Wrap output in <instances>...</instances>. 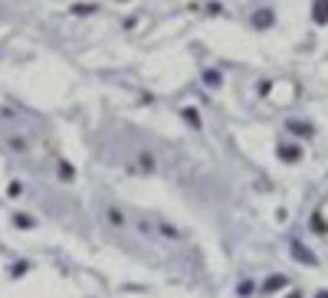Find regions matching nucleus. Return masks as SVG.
<instances>
[{"label":"nucleus","instance_id":"obj_5","mask_svg":"<svg viewBox=\"0 0 328 298\" xmlns=\"http://www.w3.org/2000/svg\"><path fill=\"white\" fill-rule=\"evenodd\" d=\"M220 82H223V76H220L217 69H207V72H203V85H207V89H217Z\"/></svg>","mask_w":328,"mask_h":298},{"label":"nucleus","instance_id":"obj_3","mask_svg":"<svg viewBox=\"0 0 328 298\" xmlns=\"http://www.w3.org/2000/svg\"><path fill=\"white\" fill-rule=\"evenodd\" d=\"M292 256H296V259H302V262H305V266H318V259H315V252H308V249L302 246V242H292Z\"/></svg>","mask_w":328,"mask_h":298},{"label":"nucleus","instance_id":"obj_11","mask_svg":"<svg viewBox=\"0 0 328 298\" xmlns=\"http://www.w3.org/2000/svg\"><path fill=\"white\" fill-rule=\"evenodd\" d=\"M59 174H63V177H73V167H69L66 161H63V164H59Z\"/></svg>","mask_w":328,"mask_h":298},{"label":"nucleus","instance_id":"obj_12","mask_svg":"<svg viewBox=\"0 0 328 298\" xmlns=\"http://www.w3.org/2000/svg\"><path fill=\"white\" fill-rule=\"evenodd\" d=\"M286 298H302V292H289V295H286Z\"/></svg>","mask_w":328,"mask_h":298},{"label":"nucleus","instance_id":"obj_4","mask_svg":"<svg viewBox=\"0 0 328 298\" xmlns=\"http://www.w3.org/2000/svg\"><path fill=\"white\" fill-rule=\"evenodd\" d=\"M312 20H315L318 26L328 23V0H315V4H312Z\"/></svg>","mask_w":328,"mask_h":298},{"label":"nucleus","instance_id":"obj_7","mask_svg":"<svg viewBox=\"0 0 328 298\" xmlns=\"http://www.w3.org/2000/svg\"><path fill=\"white\" fill-rule=\"evenodd\" d=\"M289 131H292V134H302V138H308V134H312V125H305V121H302V125H299V121H289Z\"/></svg>","mask_w":328,"mask_h":298},{"label":"nucleus","instance_id":"obj_10","mask_svg":"<svg viewBox=\"0 0 328 298\" xmlns=\"http://www.w3.org/2000/svg\"><path fill=\"white\" fill-rule=\"evenodd\" d=\"M73 13H79V16H82V13H95V4H76Z\"/></svg>","mask_w":328,"mask_h":298},{"label":"nucleus","instance_id":"obj_2","mask_svg":"<svg viewBox=\"0 0 328 298\" xmlns=\"http://www.w3.org/2000/svg\"><path fill=\"white\" fill-rule=\"evenodd\" d=\"M289 285V278L286 275H269V278H266V282H263V292H269V295H276V292H282V288H286Z\"/></svg>","mask_w":328,"mask_h":298},{"label":"nucleus","instance_id":"obj_1","mask_svg":"<svg viewBox=\"0 0 328 298\" xmlns=\"http://www.w3.org/2000/svg\"><path fill=\"white\" fill-rule=\"evenodd\" d=\"M250 23L256 26V30H269V26L276 23V13H272V10H256Z\"/></svg>","mask_w":328,"mask_h":298},{"label":"nucleus","instance_id":"obj_6","mask_svg":"<svg viewBox=\"0 0 328 298\" xmlns=\"http://www.w3.org/2000/svg\"><path fill=\"white\" fill-rule=\"evenodd\" d=\"M279 154L292 164V161H299V157H302V151H299V148H292V144H282V148H279Z\"/></svg>","mask_w":328,"mask_h":298},{"label":"nucleus","instance_id":"obj_8","mask_svg":"<svg viewBox=\"0 0 328 298\" xmlns=\"http://www.w3.org/2000/svg\"><path fill=\"white\" fill-rule=\"evenodd\" d=\"M256 292V285H253V278H246V282H240V285H236V295H240V298H250Z\"/></svg>","mask_w":328,"mask_h":298},{"label":"nucleus","instance_id":"obj_9","mask_svg":"<svg viewBox=\"0 0 328 298\" xmlns=\"http://www.w3.org/2000/svg\"><path fill=\"white\" fill-rule=\"evenodd\" d=\"M184 121H187L191 128H200V115L194 112V108H184Z\"/></svg>","mask_w":328,"mask_h":298},{"label":"nucleus","instance_id":"obj_13","mask_svg":"<svg viewBox=\"0 0 328 298\" xmlns=\"http://www.w3.org/2000/svg\"><path fill=\"white\" fill-rule=\"evenodd\" d=\"M315 298H328V292H318V295H315Z\"/></svg>","mask_w":328,"mask_h":298}]
</instances>
